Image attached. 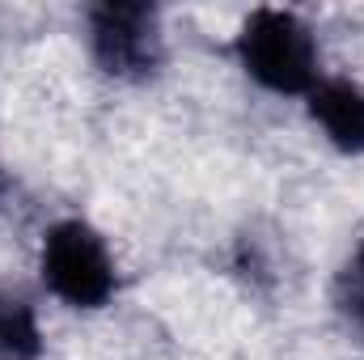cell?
Listing matches in <instances>:
<instances>
[{
  "label": "cell",
  "instance_id": "obj_1",
  "mask_svg": "<svg viewBox=\"0 0 364 360\" xmlns=\"http://www.w3.org/2000/svg\"><path fill=\"white\" fill-rule=\"evenodd\" d=\"M233 60L246 81L275 97H305L326 77L318 34L292 9H250L233 34Z\"/></svg>",
  "mask_w": 364,
  "mask_h": 360
},
{
  "label": "cell",
  "instance_id": "obj_2",
  "mask_svg": "<svg viewBox=\"0 0 364 360\" xmlns=\"http://www.w3.org/2000/svg\"><path fill=\"white\" fill-rule=\"evenodd\" d=\"M38 280L60 305L77 314H97L119 292V263H114L110 242L85 216H64L43 229Z\"/></svg>",
  "mask_w": 364,
  "mask_h": 360
},
{
  "label": "cell",
  "instance_id": "obj_3",
  "mask_svg": "<svg viewBox=\"0 0 364 360\" xmlns=\"http://www.w3.org/2000/svg\"><path fill=\"white\" fill-rule=\"evenodd\" d=\"M85 51L114 85H153L166 73L161 9L136 0H97L85 9Z\"/></svg>",
  "mask_w": 364,
  "mask_h": 360
},
{
  "label": "cell",
  "instance_id": "obj_4",
  "mask_svg": "<svg viewBox=\"0 0 364 360\" xmlns=\"http://www.w3.org/2000/svg\"><path fill=\"white\" fill-rule=\"evenodd\" d=\"M314 132L343 157H364V81L322 77L301 97Z\"/></svg>",
  "mask_w": 364,
  "mask_h": 360
},
{
  "label": "cell",
  "instance_id": "obj_5",
  "mask_svg": "<svg viewBox=\"0 0 364 360\" xmlns=\"http://www.w3.org/2000/svg\"><path fill=\"white\" fill-rule=\"evenodd\" d=\"M47 335L38 305L9 280H0V360H43Z\"/></svg>",
  "mask_w": 364,
  "mask_h": 360
},
{
  "label": "cell",
  "instance_id": "obj_6",
  "mask_svg": "<svg viewBox=\"0 0 364 360\" xmlns=\"http://www.w3.org/2000/svg\"><path fill=\"white\" fill-rule=\"evenodd\" d=\"M331 305H335L343 331L364 348V233L352 242V250L343 255V263H339V271H335Z\"/></svg>",
  "mask_w": 364,
  "mask_h": 360
},
{
  "label": "cell",
  "instance_id": "obj_7",
  "mask_svg": "<svg viewBox=\"0 0 364 360\" xmlns=\"http://www.w3.org/2000/svg\"><path fill=\"white\" fill-rule=\"evenodd\" d=\"M4 195H9V174H4V166H0V203H4Z\"/></svg>",
  "mask_w": 364,
  "mask_h": 360
}]
</instances>
